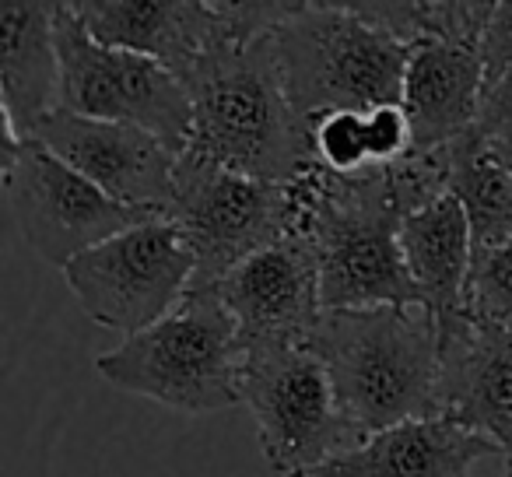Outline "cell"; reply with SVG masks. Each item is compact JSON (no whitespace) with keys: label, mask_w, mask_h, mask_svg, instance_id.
<instances>
[{"label":"cell","mask_w":512,"mask_h":477,"mask_svg":"<svg viewBox=\"0 0 512 477\" xmlns=\"http://www.w3.org/2000/svg\"><path fill=\"white\" fill-rule=\"evenodd\" d=\"M221 302L235 316L239 344H309L323 320L320 260L306 235L288 232L253 253L218 285Z\"/></svg>","instance_id":"13"},{"label":"cell","mask_w":512,"mask_h":477,"mask_svg":"<svg viewBox=\"0 0 512 477\" xmlns=\"http://www.w3.org/2000/svg\"><path fill=\"white\" fill-rule=\"evenodd\" d=\"M481 456L502 453L484 435L439 414L369 435L358 449L299 477H470Z\"/></svg>","instance_id":"17"},{"label":"cell","mask_w":512,"mask_h":477,"mask_svg":"<svg viewBox=\"0 0 512 477\" xmlns=\"http://www.w3.org/2000/svg\"><path fill=\"white\" fill-rule=\"evenodd\" d=\"M439 351L442 414L484 435L512 463V330L456 313L439 320Z\"/></svg>","instance_id":"14"},{"label":"cell","mask_w":512,"mask_h":477,"mask_svg":"<svg viewBox=\"0 0 512 477\" xmlns=\"http://www.w3.org/2000/svg\"><path fill=\"white\" fill-rule=\"evenodd\" d=\"M302 0H74L71 11L102 46L130 50L183 74L193 60L225 43L278 32Z\"/></svg>","instance_id":"11"},{"label":"cell","mask_w":512,"mask_h":477,"mask_svg":"<svg viewBox=\"0 0 512 477\" xmlns=\"http://www.w3.org/2000/svg\"><path fill=\"white\" fill-rule=\"evenodd\" d=\"M0 186L25 243L60 271L113 235L158 218L116 204L36 137H4Z\"/></svg>","instance_id":"10"},{"label":"cell","mask_w":512,"mask_h":477,"mask_svg":"<svg viewBox=\"0 0 512 477\" xmlns=\"http://www.w3.org/2000/svg\"><path fill=\"white\" fill-rule=\"evenodd\" d=\"M484 102V64L477 46L428 39L411 50L404 74V113L414 151L446 148L477 127Z\"/></svg>","instance_id":"16"},{"label":"cell","mask_w":512,"mask_h":477,"mask_svg":"<svg viewBox=\"0 0 512 477\" xmlns=\"http://www.w3.org/2000/svg\"><path fill=\"white\" fill-rule=\"evenodd\" d=\"M309 348L348 421L365 435L439 418V320L428 309H327Z\"/></svg>","instance_id":"3"},{"label":"cell","mask_w":512,"mask_h":477,"mask_svg":"<svg viewBox=\"0 0 512 477\" xmlns=\"http://www.w3.org/2000/svg\"><path fill=\"white\" fill-rule=\"evenodd\" d=\"M365 134H369L372 165H393L414 151L411 123L404 106H376L365 113Z\"/></svg>","instance_id":"22"},{"label":"cell","mask_w":512,"mask_h":477,"mask_svg":"<svg viewBox=\"0 0 512 477\" xmlns=\"http://www.w3.org/2000/svg\"><path fill=\"white\" fill-rule=\"evenodd\" d=\"M491 144H495V141H491ZM495 148H498V155H502V162L512 169V144H495Z\"/></svg>","instance_id":"25"},{"label":"cell","mask_w":512,"mask_h":477,"mask_svg":"<svg viewBox=\"0 0 512 477\" xmlns=\"http://www.w3.org/2000/svg\"><path fill=\"white\" fill-rule=\"evenodd\" d=\"M365 113L362 109H330V113H320L302 123L306 165H323V169L337 172V176H358V172L372 169Z\"/></svg>","instance_id":"20"},{"label":"cell","mask_w":512,"mask_h":477,"mask_svg":"<svg viewBox=\"0 0 512 477\" xmlns=\"http://www.w3.org/2000/svg\"><path fill=\"white\" fill-rule=\"evenodd\" d=\"M169 221L179 225L197 260L193 288H214L253 253L292 232V193L288 183L242 176L197 151H183Z\"/></svg>","instance_id":"8"},{"label":"cell","mask_w":512,"mask_h":477,"mask_svg":"<svg viewBox=\"0 0 512 477\" xmlns=\"http://www.w3.org/2000/svg\"><path fill=\"white\" fill-rule=\"evenodd\" d=\"M292 232L306 235L320 260L323 309H425L404 264V218L446 193L439 151H411L393 165L337 176L302 165L288 179Z\"/></svg>","instance_id":"1"},{"label":"cell","mask_w":512,"mask_h":477,"mask_svg":"<svg viewBox=\"0 0 512 477\" xmlns=\"http://www.w3.org/2000/svg\"><path fill=\"white\" fill-rule=\"evenodd\" d=\"M400 250H404V264L428 313L435 320L463 313L474 235H470V221L460 200L439 193L425 207L407 214L400 228Z\"/></svg>","instance_id":"18"},{"label":"cell","mask_w":512,"mask_h":477,"mask_svg":"<svg viewBox=\"0 0 512 477\" xmlns=\"http://www.w3.org/2000/svg\"><path fill=\"white\" fill-rule=\"evenodd\" d=\"M274 39L299 123L330 109L404 106L411 50L351 4H302Z\"/></svg>","instance_id":"5"},{"label":"cell","mask_w":512,"mask_h":477,"mask_svg":"<svg viewBox=\"0 0 512 477\" xmlns=\"http://www.w3.org/2000/svg\"><path fill=\"white\" fill-rule=\"evenodd\" d=\"M109 386L183 414H211L242 404L239 327L218 288H190L186 299L113 351L95 358Z\"/></svg>","instance_id":"4"},{"label":"cell","mask_w":512,"mask_h":477,"mask_svg":"<svg viewBox=\"0 0 512 477\" xmlns=\"http://www.w3.org/2000/svg\"><path fill=\"white\" fill-rule=\"evenodd\" d=\"M481 64H484V88L495 85L512 67V0H502L491 8V18L481 36Z\"/></svg>","instance_id":"23"},{"label":"cell","mask_w":512,"mask_h":477,"mask_svg":"<svg viewBox=\"0 0 512 477\" xmlns=\"http://www.w3.org/2000/svg\"><path fill=\"white\" fill-rule=\"evenodd\" d=\"M179 81L193 102L190 151L267 183L299 176L306 134L288 99L274 32L214 46Z\"/></svg>","instance_id":"2"},{"label":"cell","mask_w":512,"mask_h":477,"mask_svg":"<svg viewBox=\"0 0 512 477\" xmlns=\"http://www.w3.org/2000/svg\"><path fill=\"white\" fill-rule=\"evenodd\" d=\"M60 109L57 4H0V120L4 137H32Z\"/></svg>","instance_id":"15"},{"label":"cell","mask_w":512,"mask_h":477,"mask_svg":"<svg viewBox=\"0 0 512 477\" xmlns=\"http://www.w3.org/2000/svg\"><path fill=\"white\" fill-rule=\"evenodd\" d=\"M502 477H512V463H509V467H505V474Z\"/></svg>","instance_id":"26"},{"label":"cell","mask_w":512,"mask_h":477,"mask_svg":"<svg viewBox=\"0 0 512 477\" xmlns=\"http://www.w3.org/2000/svg\"><path fill=\"white\" fill-rule=\"evenodd\" d=\"M57 46L64 113L141 127L162 137L176 155L190 151L193 102L169 67L141 53L95 43L74 18L71 4H57Z\"/></svg>","instance_id":"7"},{"label":"cell","mask_w":512,"mask_h":477,"mask_svg":"<svg viewBox=\"0 0 512 477\" xmlns=\"http://www.w3.org/2000/svg\"><path fill=\"white\" fill-rule=\"evenodd\" d=\"M32 137L116 204L169 218L179 155L162 137L127 123L85 120L64 109L46 116Z\"/></svg>","instance_id":"12"},{"label":"cell","mask_w":512,"mask_h":477,"mask_svg":"<svg viewBox=\"0 0 512 477\" xmlns=\"http://www.w3.org/2000/svg\"><path fill=\"white\" fill-rule=\"evenodd\" d=\"M439 162L446 193L467 211L474 250L512 239V169L502 162L495 144L474 127L439 148Z\"/></svg>","instance_id":"19"},{"label":"cell","mask_w":512,"mask_h":477,"mask_svg":"<svg viewBox=\"0 0 512 477\" xmlns=\"http://www.w3.org/2000/svg\"><path fill=\"white\" fill-rule=\"evenodd\" d=\"M197 260L176 221L155 218L113 235L64 267L78 306L99 327L134 337L169 316L193 288Z\"/></svg>","instance_id":"9"},{"label":"cell","mask_w":512,"mask_h":477,"mask_svg":"<svg viewBox=\"0 0 512 477\" xmlns=\"http://www.w3.org/2000/svg\"><path fill=\"white\" fill-rule=\"evenodd\" d=\"M463 316L484 327L512 330V239L474 250L463 288Z\"/></svg>","instance_id":"21"},{"label":"cell","mask_w":512,"mask_h":477,"mask_svg":"<svg viewBox=\"0 0 512 477\" xmlns=\"http://www.w3.org/2000/svg\"><path fill=\"white\" fill-rule=\"evenodd\" d=\"M239 397L253 414L267 467L281 477L323 467L369 439L348 421L327 365L309 344L242 348Z\"/></svg>","instance_id":"6"},{"label":"cell","mask_w":512,"mask_h":477,"mask_svg":"<svg viewBox=\"0 0 512 477\" xmlns=\"http://www.w3.org/2000/svg\"><path fill=\"white\" fill-rule=\"evenodd\" d=\"M477 130L495 144H512V67L495 85L484 88Z\"/></svg>","instance_id":"24"}]
</instances>
